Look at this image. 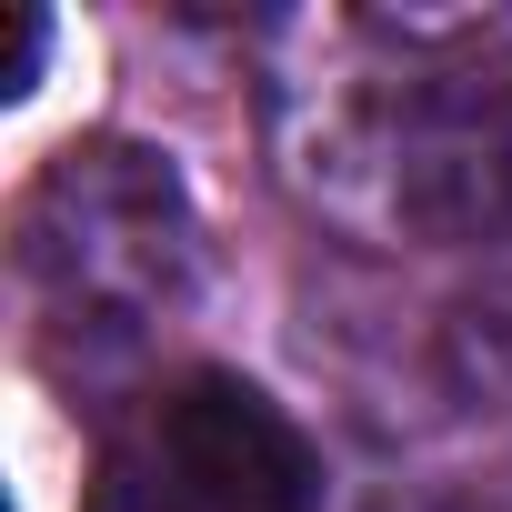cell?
Segmentation results:
<instances>
[{"mask_svg": "<svg viewBox=\"0 0 512 512\" xmlns=\"http://www.w3.org/2000/svg\"><path fill=\"white\" fill-rule=\"evenodd\" d=\"M272 81L282 181L362 231L422 251L512 241V41L482 21H302Z\"/></svg>", "mask_w": 512, "mask_h": 512, "instance_id": "6da1fadb", "label": "cell"}, {"mask_svg": "<svg viewBox=\"0 0 512 512\" xmlns=\"http://www.w3.org/2000/svg\"><path fill=\"white\" fill-rule=\"evenodd\" d=\"M21 272L51 302V322L111 352H131L161 312H181L201 282V221L171 151L121 131L61 141L21 201Z\"/></svg>", "mask_w": 512, "mask_h": 512, "instance_id": "7a4b0ae2", "label": "cell"}, {"mask_svg": "<svg viewBox=\"0 0 512 512\" xmlns=\"http://www.w3.org/2000/svg\"><path fill=\"white\" fill-rule=\"evenodd\" d=\"M91 512H322V452L262 382L181 372L111 442Z\"/></svg>", "mask_w": 512, "mask_h": 512, "instance_id": "3957f363", "label": "cell"}, {"mask_svg": "<svg viewBox=\"0 0 512 512\" xmlns=\"http://www.w3.org/2000/svg\"><path fill=\"white\" fill-rule=\"evenodd\" d=\"M442 352H452V382H462L472 402H482V392H512V282L472 292V302L452 312Z\"/></svg>", "mask_w": 512, "mask_h": 512, "instance_id": "277c9868", "label": "cell"}]
</instances>
